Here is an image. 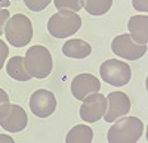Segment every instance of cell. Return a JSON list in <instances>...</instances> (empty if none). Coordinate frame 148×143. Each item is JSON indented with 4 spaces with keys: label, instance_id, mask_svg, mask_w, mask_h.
<instances>
[{
    "label": "cell",
    "instance_id": "cell-1",
    "mask_svg": "<svg viewBox=\"0 0 148 143\" xmlns=\"http://www.w3.org/2000/svg\"><path fill=\"white\" fill-rule=\"evenodd\" d=\"M144 134V124L136 117H125L110 127L107 140L110 143H135Z\"/></svg>",
    "mask_w": 148,
    "mask_h": 143
},
{
    "label": "cell",
    "instance_id": "cell-2",
    "mask_svg": "<svg viewBox=\"0 0 148 143\" xmlns=\"http://www.w3.org/2000/svg\"><path fill=\"white\" fill-rule=\"evenodd\" d=\"M24 65L33 78H46L52 73V55L45 46L36 44L27 50Z\"/></svg>",
    "mask_w": 148,
    "mask_h": 143
},
{
    "label": "cell",
    "instance_id": "cell-3",
    "mask_svg": "<svg viewBox=\"0 0 148 143\" xmlns=\"http://www.w3.org/2000/svg\"><path fill=\"white\" fill-rule=\"evenodd\" d=\"M5 35L14 47L27 46L33 39V25L30 18L22 14L12 15L5 25Z\"/></svg>",
    "mask_w": 148,
    "mask_h": 143
},
{
    "label": "cell",
    "instance_id": "cell-4",
    "mask_svg": "<svg viewBox=\"0 0 148 143\" xmlns=\"http://www.w3.org/2000/svg\"><path fill=\"white\" fill-rule=\"evenodd\" d=\"M82 25V18L76 12L58 10V14L52 15L47 21V31L55 39H65L74 35Z\"/></svg>",
    "mask_w": 148,
    "mask_h": 143
},
{
    "label": "cell",
    "instance_id": "cell-5",
    "mask_svg": "<svg viewBox=\"0 0 148 143\" xmlns=\"http://www.w3.org/2000/svg\"><path fill=\"white\" fill-rule=\"evenodd\" d=\"M99 74L101 78L110 86L121 87L126 86L132 78V71L130 66L123 62L117 61V59H108L99 66Z\"/></svg>",
    "mask_w": 148,
    "mask_h": 143
},
{
    "label": "cell",
    "instance_id": "cell-6",
    "mask_svg": "<svg viewBox=\"0 0 148 143\" xmlns=\"http://www.w3.org/2000/svg\"><path fill=\"white\" fill-rule=\"evenodd\" d=\"M27 114L19 105H10L9 102L0 106V125L8 133H19L27 127Z\"/></svg>",
    "mask_w": 148,
    "mask_h": 143
},
{
    "label": "cell",
    "instance_id": "cell-7",
    "mask_svg": "<svg viewBox=\"0 0 148 143\" xmlns=\"http://www.w3.org/2000/svg\"><path fill=\"white\" fill-rule=\"evenodd\" d=\"M80 106V117L86 123H96L101 120L107 111V98L99 91L90 93L82 100Z\"/></svg>",
    "mask_w": 148,
    "mask_h": 143
},
{
    "label": "cell",
    "instance_id": "cell-8",
    "mask_svg": "<svg viewBox=\"0 0 148 143\" xmlns=\"http://www.w3.org/2000/svg\"><path fill=\"white\" fill-rule=\"evenodd\" d=\"M111 49L117 56L126 59V61H136V59L142 58L147 53L148 47L147 44L135 43L129 34H121L113 40Z\"/></svg>",
    "mask_w": 148,
    "mask_h": 143
},
{
    "label": "cell",
    "instance_id": "cell-9",
    "mask_svg": "<svg viewBox=\"0 0 148 143\" xmlns=\"http://www.w3.org/2000/svg\"><path fill=\"white\" fill-rule=\"evenodd\" d=\"M30 109L36 117L47 118L56 109L55 94L49 90H45V89L36 90L31 94V99H30Z\"/></svg>",
    "mask_w": 148,
    "mask_h": 143
},
{
    "label": "cell",
    "instance_id": "cell-10",
    "mask_svg": "<svg viewBox=\"0 0 148 143\" xmlns=\"http://www.w3.org/2000/svg\"><path fill=\"white\" fill-rule=\"evenodd\" d=\"M108 108L104 114L107 123H114L120 117H125L130 111V99L123 91H111L107 96Z\"/></svg>",
    "mask_w": 148,
    "mask_h": 143
},
{
    "label": "cell",
    "instance_id": "cell-11",
    "mask_svg": "<svg viewBox=\"0 0 148 143\" xmlns=\"http://www.w3.org/2000/svg\"><path fill=\"white\" fill-rule=\"evenodd\" d=\"M99 89H101L99 80L92 74H79L71 81V93L79 100H83L90 93L99 91Z\"/></svg>",
    "mask_w": 148,
    "mask_h": 143
},
{
    "label": "cell",
    "instance_id": "cell-12",
    "mask_svg": "<svg viewBox=\"0 0 148 143\" xmlns=\"http://www.w3.org/2000/svg\"><path fill=\"white\" fill-rule=\"evenodd\" d=\"M129 35L138 44H147L148 41V16L147 15H135L130 16L127 22Z\"/></svg>",
    "mask_w": 148,
    "mask_h": 143
},
{
    "label": "cell",
    "instance_id": "cell-13",
    "mask_svg": "<svg viewBox=\"0 0 148 143\" xmlns=\"http://www.w3.org/2000/svg\"><path fill=\"white\" fill-rule=\"evenodd\" d=\"M62 53L68 58L74 59H84L92 53V47L88 41L80 40V39H71L64 43L62 46Z\"/></svg>",
    "mask_w": 148,
    "mask_h": 143
},
{
    "label": "cell",
    "instance_id": "cell-14",
    "mask_svg": "<svg viewBox=\"0 0 148 143\" xmlns=\"http://www.w3.org/2000/svg\"><path fill=\"white\" fill-rule=\"evenodd\" d=\"M6 71L9 77H12L16 81H28L31 80L33 77L27 73L25 69V65H24V58L22 56H14L8 61V65H6Z\"/></svg>",
    "mask_w": 148,
    "mask_h": 143
},
{
    "label": "cell",
    "instance_id": "cell-15",
    "mask_svg": "<svg viewBox=\"0 0 148 143\" xmlns=\"http://www.w3.org/2000/svg\"><path fill=\"white\" fill-rule=\"evenodd\" d=\"M93 139V131L90 127L79 124L76 127H73L68 134H67V143H90Z\"/></svg>",
    "mask_w": 148,
    "mask_h": 143
},
{
    "label": "cell",
    "instance_id": "cell-16",
    "mask_svg": "<svg viewBox=\"0 0 148 143\" xmlns=\"http://www.w3.org/2000/svg\"><path fill=\"white\" fill-rule=\"evenodd\" d=\"M113 0H83V6L89 15L101 16L110 10Z\"/></svg>",
    "mask_w": 148,
    "mask_h": 143
},
{
    "label": "cell",
    "instance_id": "cell-17",
    "mask_svg": "<svg viewBox=\"0 0 148 143\" xmlns=\"http://www.w3.org/2000/svg\"><path fill=\"white\" fill-rule=\"evenodd\" d=\"M58 10L65 12H79L83 7V0H53Z\"/></svg>",
    "mask_w": 148,
    "mask_h": 143
},
{
    "label": "cell",
    "instance_id": "cell-18",
    "mask_svg": "<svg viewBox=\"0 0 148 143\" xmlns=\"http://www.w3.org/2000/svg\"><path fill=\"white\" fill-rule=\"evenodd\" d=\"M52 0H24V3H25V6L33 10V12H40L43 10L45 7H47V5L51 3Z\"/></svg>",
    "mask_w": 148,
    "mask_h": 143
},
{
    "label": "cell",
    "instance_id": "cell-19",
    "mask_svg": "<svg viewBox=\"0 0 148 143\" xmlns=\"http://www.w3.org/2000/svg\"><path fill=\"white\" fill-rule=\"evenodd\" d=\"M9 56V49H8V46L3 40H0V69L3 68L5 65V61H6V58Z\"/></svg>",
    "mask_w": 148,
    "mask_h": 143
},
{
    "label": "cell",
    "instance_id": "cell-20",
    "mask_svg": "<svg viewBox=\"0 0 148 143\" xmlns=\"http://www.w3.org/2000/svg\"><path fill=\"white\" fill-rule=\"evenodd\" d=\"M9 12L6 9H0V35H2L5 33V25H6V22L9 19Z\"/></svg>",
    "mask_w": 148,
    "mask_h": 143
},
{
    "label": "cell",
    "instance_id": "cell-21",
    "mask_svg": "<svg viewBox=\"0 0 148 143\" xmlns=\"http://www.w3.org/2000/svg\"><path fill=\"white\" fill-rule=\"evenodd\" d=\"M132 5L139 12H147L148 10V0H133Z\"/></svg>",
    "mask_w": 148,
    "mask_h": 143
},
{
    "label": "cell",
    "instance_id": "cell-22",
    "mask_svg": "<svg viewBox=\"0 0 148 143\" xmlns=\"http://www.w3.org/2000/svg\"><path fill=\"white\" fill-rule=\"evenodd\" d=\"M8 102H9V96H8V93H6L5 90L0 89V106L5 105V103H8Z\"/></svg>",
    "mask_w": 148,
    "mask_h": 143
},
{
    "label": "cell",
    "instance_id": "cell-23",
    "mask_svg": "<svg viewBox=\"0 0 148 143\" xmlns=\"http://www.w3.org/2000/svg\"><path fill=\"white\" fill-rule=\"evenodd\" d=\"M10 5V0H0V9H6Z\"/></svg>",
    "mask_w": 148,
    "mask_h": 143
},
{
    "label": "cell",
    "instance_id": "cell-24",
    "mask_svg": "<svg viewBox=\"0 0 148 143\" xmlns=\"http://www.w3.org/2000/svg\"><path fill=\"white\" fill-rule=\"evenodd\" d=\"M0 142H8V143H14V139L9 137V136H0Z\"/></svg>",
    "mask_w": 148,
    "mask_h": 143
}]
</instances>
